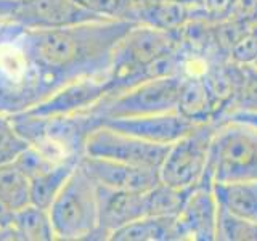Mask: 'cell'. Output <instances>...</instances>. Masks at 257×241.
<instances>
[{"label": "cell", "mask_w": 257, "mask_h": 241, "mask_svg": "<svg viewBox=\"0 0 257 241\" xmlns=\"http://www.w3.org/2000/svg\"><path fill=\"white\" fill-rule=\"evenodd\" d=\"M131 20H103L61 29H26L18 44L50 95L72 80L106 76L117 44L134 26Z\"/></svg>", "instance_id": "obj_1"}, {"label": "cell", "mask_w": 257, "mask_h": 241, "mask_svg": "<svg viewBox=\"0 0 257 241\" xmlns=\"http://www.w3.org/2000/svg\"><path fill=\"white\" fill-rule=\"evenodd\" d=\"M180 48V31H164L135 23L114 50L108 72V96L147 79L182 74Z\"/></svg>", "instance_id": "obj_2"}, {"label": "cell", "mask_w": 257, "mask_h": 241, "mask_svg": "<svg viewBox=\"0 0 257 241\" xmlns=\"http://www.w3.org/2000/svg\"><path fill=\"white\" fill-rule=\"evenodd\" d=\"M12 117L32 147L55 163L82 158L88 134L103 124V119L93 111L63 117H40L20 112Z\"/></svg>", "instance_id": "obj_3"}, {"label": "cell", "mask_w": 257, "mask_h": 241, "mask_svg": "<svg viewBox=\"0 0 257 241\" xmlns=\"http://www.w3.org/2000/svg\"><path fill=\"white\" fill-rule=\"evenodd\" d=\"M56 239H96L98 203L96 183L77 164L68 182L48 207Z\"/></svg>", "instance_id": "obj_4"}, {"label": "cell", "mask_w": 257, "mask_h": 241, "mask_svg": "<svg viewBox=\"0 0 257 241\" xmlns=\"http://www.w3.org/2000/svg\"><path fill=\"white\" fill-rule=\"evenodd\" d=\"M23 29L16 23L15 31L0 47V112L5 114H20L50 95L37 69L18 44Z\"/></svg>", "instance_id": "obj_5"}, {"label": "cell", "mask_w": 257, "mask_h": 241, "mask_svg": "<svg viewBox=\"0 0 257 241\" xmlns=\"http://www.w3.org/2000/svg\"><path fill=\"white\" fill-rule=\"evenodd\" d=\"M206 172L212 182L257 179V127L236 120L217 123Z\"/></svg>", "instance_id": "obj_6"}, {"label": "cell", "mask_w": 257, "mask_h": 241, "mask_svg": "<svg viewBox=\"0 0 257 241\" xmlns=\"http://www.w3.org/2000/svg\"><path fill=\"white\" fill-rule=\"evenodd\" d=\"M182 74L147 79L117 95L106 96L92 109L103 123L109 119L137 117L177 109Z\"/></svg>", "instance_id": "obj_7"}, {"label": "cell", "mask_w": 257, "mask_h": 241, "mask_svg": "<svg viewBox=\"0 0 257 241\" xmlns=\"http://www.w3.org/2000/svg\"><path fill=\"white\" fill-rule=\"evenodd\" d=\"M217 127L219 124L215 120L198 124L188 134L169 145L166 158L159 167V180L182 190H190L203 180Z\"/></svg>", "instance_id": "obj_8"}, {"label": "cell", "mask_w": 257, "mask_h": 241, "mask_svg": "<svg viewBox=\"0 0 257 241\" xmlns=\"http://www.w3.org/2000/svg\"><path fill=\"white\" fill-rule=\"evenodd\" d=\"M169 145L151 143L131 134L116 131L108 126H98L88 134L84 155L93 158H104L119 163L158 169L166 158Z\"/></svg>", "instance_id": "obj_9"}, {"label": "cell", "mask_w": 257, "mask_h": 241, "mask_svg": "<svg viewBox=\"0 0 257 241\" xmlns=\"http://www.w3.org/2000/svg\"><path fill=\"white\" fill-rule=\"evenodd\" d=\"M109 93V82L106 76H93L72 80L48 95L45 100L37 103L28 114L40 117H63L74 116L80 112H88L95 109L101 100Z\"/></svg>", "instance_id": "obj_10"}, {"label": "cell", "mask_w": 257, "mask_h": 241, "mask_svg": "<svg viewBox=\"0 0 257 241\" xmlns=\"http://www.w3.org/2000/svg\"><path fill=\"white\" fill-rule=\"evenodd\" d=\"M219 203L212 188V179L206 172L193 187L180 212L175 217L177 241H215Z\"/></svg>", "instance_id": "obj_11"}, {"label": "cell", "mask_w": 257, "mask_h": 241, "mask_svg": "<svg viewBox=\"0 0 257 241\" xmlns=\"http://www.w3.org/2000/svg\"><path fill=\"white\" fill-rule=\"evenodd\" d=\"M12 21L26 29H61L103 20L74 0H21Z\"/></svg>", "instance_id": "obj_12"}, {"label": "cell", "mask_w": 257, "mask_h": 241, "mask_svg": "<svg viewBox=\"0 0 257 241\" xmlns=\"http://www.w3.org/2000/svg\"><path fill=\"white\" fill-rule=\"evenodd\" d=\"M79 164L92 177L95 183L103 187L145 193L159 182V171L151 167L132 166L119 161L93 158L84 155Z\"/></svg>", "instance_id": "obj_13"}, {"label": "cell", "mask_w": 257, "mask_h": 241, "mask_svg": "<svg viewBox=\"0 0 257 241\" xmlns=\"http://www.w3.org/2000/svg\"><path fill=\"white\" fill-rule=\"evenodd\" d=\"M96 203H98L96 239H109L112 231L147 215L145 193L114 190L96 183Z\"/></svg>", "instance_id": "obj_14"}, {"label": "cell", "mask_w": 257, "mask_h": 241, "mask_svg": "<svg viewBox=\"0 0 257 241\" xmlns=\"http://www.w3.org/2000/svg\"><path fill=\"white\" fill-rule=\"evenodd\" d=\"M103 124L116 129V131L139 137L142 140L159 145H171L198 126L187 117H183L177 109L148 116L109 119L104 120Z\"/></svg>", "instance_id": "obj_15"}, {"label": "cell", "mask_w": 257, "mask_h": 241, "mask_svg": "<svg viewBox=\"0 0 257 241\" xmlns=\"http://www.w3.org/2000/svg\"><path fill=\"white\" fill-rule=\"evenodd\" d=\"M177 111L195 124L219 119L220 103L203 74H182Z\"/></svg>", "instance_id": "obj_16"}, {"label": "cell", "mask_w": 257, "mask_h": 241, "mask_svg": "<svg viewBox=\"0 0 257 241\" xmlns=\"http://www.w3.org/2000/svg\"><path fill=\"white\" fill-rule=\"evenodd\" d=\"M0 239L8 241H55L52 217L48 209L28 204L13 212L8 227L0 231Z\"/></svg>", "instance_id": "obj_17"}, {"label": "cell", "mask_w": 257, "mask_h": 241, "mask_svg": "<svg viewBox=\"0 0 257 241\" xmlns=\"http://www.w3.org/2000/svg\"><path fill=\"white\" fill-rule=\"evenodd\" d=\"M217 203L228 212L257 222V179L212 182Z\"/></svg>", "instance_id": "obj_18"}, {"label": "cell", "mask_w": 257, "mask_h": 241, "mask_svg": "<svg viewBox=\"0 0 257 241\" xmlns=\"http://www.w3.org/2000/svg\"><path fill=\"white\" fill-rule=\"evenodd\" d=\"M80 159H68L61 163H53L29 179L31 185V204L48 209L53 199L74 172Z\"/></svg>", "instance_id": "obj_19"}, {"label": "cell", "mask_w": 257, "mask_h": 241, "mask_svg": "<svg viewBox=\"0 0 257 241\" xmlns=\"http://www.w3.org/2000/svg\"><path fill=\"white\" fill-rule=\"evenodd\" d=\"M109 241H177L175 217L143 215L112 231Z\"/></svg>", "instance_id": "obj_20"}, {"label": "cell", "mask_w": 257, "mask_h": 241, "mask_svg": "<svg viewBox=\"0 0 257 241\" xmlns=\"http://www.w3.org/2000/svg\"><path fill=\"white\" fill-rule=\"evenodd\" d=\"M0 201L12 211L31 203L29 179L15 163L0 166Z\"/></svg>", "instance_id": "obj_21"}, {"label": "cell", "mask_w": 257, "mask_h": 241, "mask_svg": "<svg viewBox=\"0 0 257 241\" xmlns=\"http://www.w3.org/2000/svg\"><path fill=\"white\" fill-rule=\"evenodd\" d=\"M191 190V188H190ZM190 190L175 188L164 182H158L155 187L145 191L147 215H172L177 217L187 199Z\"/></svg>", "instance_id": "obj_22"}, {"label": "cell", "mask_w": 257, "mask_h": 241, "mask_svg": "<svg viewBox=\"0 0 257 241\" xmlns=\"http://www.w3.org/2000/svg\"><path fill=\"white\" fill-rule=\"evenodd\" d=\"M257 241V222L228 212L219 206L215 241Z\"/></svg>", "instance_id": "obj_23"}, {"label": "cell", "mask_w": 257, "mask_h": 241, "mask_svg": "<svg viewBox=\"0 0 257 241\" xmlns=\"http://www.w3.org/2000/svg\"><path fill=\"white\" fill-rule=\"evenodd\" d=\"M29 147L31 143L16 127L12 114L0 112V166L15 163Z\"/></svg>", "instance_id": "obj_24"}, {"label": "cell", "mask_w": 257, "mask_h": 241, "mask_svg": "<svg viewBox=\"0 0 257 241\" xmlns=\"http://www.w3.org/2000/svg\"><path fill=\"white\" fill-rule=\"evenodd\" d=\"M239 66L241 71L236 92L223 114L230 111H257V68L243 64Z\"/></svg>", "instance_id": "obj_25"}, {"label": "cell", "mask_w": 257, "mask_h": 241, "mask_svg": "<svg viewBox=\"0 0 257 241\" xmlns=\"http://www.w3.org/2000/svg\"><path fill=\"white\" fill-rule=\"evenodd\" d=\"M101 20H131L134 0H74Z\"/></svg>", "instance_id": "obj_26"}, {"label": "cell", "mask_w": 257, "mask_h": 241, "mask_svg": "<svg viewBox=\"0 0 257 241\" xmlns=\"http://www.w3.org/2000/svg\"><path fill=\"white\" fill-rule=\"evenodd\" d=\"M228 60L243 64V66H252L257 61V23L249 28L228 50Z\"/></svg>", "instance_id": "obj_27"}, {"label": "cell", "mask_w": 257, "mask_h": 241, "mask_svg": "<svg viewBox=\"0 0 257 241\" xmlns=\"http://www.w3.org/2000/svg\"><path fill=\"white\" fill-rule=\"evenodd\" d=\"M239 0H203L209 23L223 21L238 5Z\"/></svg>", "instance_id": "obj_28"}, {"label": "cell", "mask_w": 257, "mask_h": 241, "mask_svg": "<svg viewBox=\"0 0 257 241\" xmlns=\"http://www.w3.org/2000/svg\"><path fill=\"white\" fill-rule=\"evenodd\" d=\"M223 120H236V123H244L257 127V111H230L217 123H223Z\"/></svg>", "instance_id": "obj_29"}, {"label": "cell", "mask_w": 257, "mask_h": 241, "mask_svg": "<svg viewBox=\"0 0 257 241\" xmlns=\"http://www.w3.org/2000/svg\"><path fill=\"white\" fill-rule=\"evenodd\" d=\"M21 0H0V23L12 21Z\"/></svg>", "instance_id": "obj_30"}, {"label": "cell", "mask_w": 257, "mask_h": 241, "mask_svg": "<svg viewBox=\"0 0 257 241\" xmlns=\"http://www.w3.org/2000/svg\"><path fill=\"white\" fill-rule=\"evenodd\" d=\"M13 212L15 211H12L10 207L5 206L2 201H0V231L10 225V222L13 219Z\"/></svg>", "instance_id": "obj_31"}, {"label": "cell", "mask_w": 257, "mask_h": 241, "mask_svg": "<svg viewBox=\"0 0 257 241\" xmlns=\"http://www.w3.org/2000/svg\"><path fill=\"white\" fill-rule=\"evenodd\" d=\"M16 28V23L15 21H2L0 23V47L4 45V42L8 39V36L12 34Z\"/></svg>", "instance_id": "obj_32"}]
</instances>
